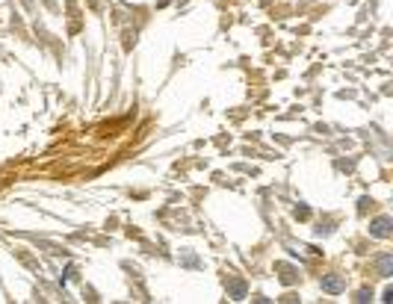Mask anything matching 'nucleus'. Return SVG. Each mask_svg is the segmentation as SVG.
Instances as JSON below:
<instances>
[{
    "mask_svg": "<svg viewBox=\"0 0 393 304\" xmlns=\"http://www.w3.org/2000/svg\"><path fill=\"white\" fill-rule=\"evenodd\" d=\"M390 254H387V257H381V275H384V278H390Z\"/></svg>",
    "mask_w": 393,
    "mask_h": 304,
    "instance_id": "obj_4",
    "label": "nucleus"
},
{
    "mask_svg": "<svg viewBox=\"0 0 393 304\" xmlns=\"http://www.w3.org/2000/svg\"><path fill=\"white\" fill-rule=\"evenodd\" d=\"M231 295H234V298H242V295H246V287H242V283H231Z\"/></svg>",
    "mask_w": 393,
    "mask_h": 304,
    "instance_id": "obj_3",
    "label": "nucleus"
},
{
    "mask_svg": "<svg viewBox=\"0 0 393 304\" xmlns=\"http://www.w3.org/2000/svg\"><path fill=\"white\" fill-rule=\"evenodd\" d=\"M343 290H346V278H343V275H328V278H322V293L337 295V293H343Z\"/></svg>",
    "mask_w": 393,
    "mask_h": 304,
    "instance_id": "obj_2",
    "label": "nucleus"
},
{
    "mask_svg": "<svg viewBox=\"0 0 393 304\" xmlns=\"http://www.w3.org/2000/svg\"><path fill=\"white\" fill-rule=\"evenodd\" d=\"M369 234L376 236V239H387L393 234V219L390 216H379L376 222L369 224Z\"/></svg>",
    "mask_w": 393,
    "mask_h": 304,
    "instance_id": "obj_1",
    "label": "nucleus"
},
{
    "mask_svg": "<svg viewBox=\"0 0 393 304\" xmlns=\"http://www.w3.org/2000/svg\"><path fill=\"white\" fill-rule=\"evenodd\" d=\"M369 298H372V293H369V290H361V293H358V298H355V301H369Z\"/></svg>",
    "mask_w": 393,
    "mask_h": 304,
    "instance_id": "obj_5",
    "label": "nucleus"
}]
</instances>
